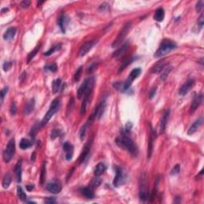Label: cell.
<instances>
[{
	"label": "cell",
	"instance_id": "cell-1",
	"mask_svg": "<svg viewBox=\"0 0 204 204\" xmlns=\"http://www.w3.org/2000/svg\"><path fill=\"white\" fill-rule=\"evenodd\" d=\"M116 143L119 146L120 148H123L129 152L132 156H136L138 154V148L134 143L133 140L128 135L123 133L117 137L116 139Z\"/></svg>",
	"mask_w": 204,
	"mask_h": 204
},
{
	"label": "cell",
	"instance_id": "cell-2",
	"mask_svg": "<svg viewBox=\"0 0 204 204\" xmlns=\"http://www.w3.org/2000/svg\"><path fill=\"white\" fill-rule=\"evenodd\" d=\"M177 47V45L176 43H174L173 41L170 40V39H164L161 42L160 45V47L158 48L155 54L156 57H161L163 56H165L166 54H169L171 51Z\"/></svg>",
	"mask_w": 204,
	"mask_h": 204
},
{
	"label": "cell",
	"instance_id": "cell-3",
	"mask_svg": "<svg viewBox=\"0 0 204 204\" xmlns=\"http://www.w3.org/2000/svg\"><path fill=\"white\" fill-rule=\"evenodd\" d=\"M149 192L148 187V177L145 173H142L139 178V199L143 202H145L149 198Z\"/></svg>",
	"mask_w": 204,
	"mask_h": 204
},
{
	"label": "cell",
	"instance_id": "cell-4",
	"mask_svg": "<svg viewBox=\"0 0 204 204\" xmlns=\"http://www.w3.org/2000/svg\"><path fill=\"white\" fill-rule=\"evenodd\" d=\"M59 108H60V100H59V98H56V99H54L52 101V103H51L50 106V109H49L47 113L45 114L44 117L42 120V121L40 123L41 127H43V126L46 125L48 123L49 121L52 118L53 116L58 111Z\"/></svg>",
	"mask_w": 204,
	"mask_h": 204
},
{
	"label": "cell",
	"instance_id": "cell-5",
	"mask_svg": "<svg viewBox=\"0 0 204 204\" xmlns=\"http://www.w3.org/2000/svg\"><path fill=\"white\" fill-rule=\"evenodd\" d=\"M15 153V140L14 138L9 140L6 148L2 152V158L5 163H9L11 161Z\"/></svg>",
	"mask_w": 204,
	"mask_h": 204
},
{
	"label": "cell",
	"instance_id": "cell-6",
	"mask_svg": "<svg viewBox=\"0 0 204 204\" xmlns=\"http://www.w3.org/2000/svg\"><path fill=\"white\" fill-rule=\"evenodd\" d=\"M131 22H127V23H125V24L124 25V26L122 27V29L121 30V31H120L119 35H117V39H116L114 42H113V43L112 44V47L113 48H116V47H118L119 46H121L122 43V42L124 41V38L126 37V35L128 34V32H129L130 29H131Z\"/></svg>",
	"mask_w": 204,
	"mask_h": 204
},
{
	"label": "cell",
	"instance_id": "cell-7",
	"mask_svg": "<svg viewBox=\"0 0 204 204\" xmlns=\"http://www.w3.org/2000/svg\"><path fill=\"white\" fill-rule=\"evenodd\" d=\"M141 72L142 71L140 68H135V69H134L132 70V72L130 73L129 76H128V77L127 80H126V81L123 83L122 92L126 91V90H128V89H129L130 86L132 85V81L139 77V75H140V73H141Z\"/></svg>",
	"mask_w": 204,
	"mask_h": 204
},
{
	"label": "cell",
	"instance_id": "cell-8",
	"mask_svg": "<svg viewBox=\"0 0 204 204\" xmlns=\"http://www.w3.org/2000/svg\"><path fill=\"white\" fill-rule=\"evenodd\" d=\"M116 176L113 180V186L116 187H119L122 186L125 183L126 177L124 173L123 170L120 167H116Z\"/></svg>",
	"mask_w": 204,
	"mask_h": 204
},
{
	"label": "cell",
	"instance_id": "cell-9",
	"mask_svg": "<svg viewBox=\"0 0 204 204\" xmlns=\"http://www.w3.org/2000/svg\"><path fill=\"white\" fill-rule=\"evenodd\" d=\"M105 107H106V103H105V100H102L99 103V105H97V107L96 108L94 113L92 114L90 118L88 121V123H92L95 119H100L104 114V112L105 110Z\"/></svg>",
	"mask_w": 204,
	"mask_h": 204
},
{
	"label": "cell",
	"instance_id": "cell-10",
	"mask_svg": "<svg viewBox=\"0 0 204 204\" xmlns=\"http://www.w3.org/2000/svg\"><path fill=\"white\" fill-rule=\"evenodd\" d=\"M195 85V80L192 78L188 79L186 82L184 83V85L181 86V88L179 90V94L180 96H185L188 92L190 91L191 89L193 88Z\"/></svg>",
	"mask_w": 204,
	"mask_h": 204
},
{
	"label": "cell",
	"instance_id": "cell-11",
	"mask_svg": "<svg viewBox=\"0 0 204 204\" xmlns=\"http://www.w3.org/2000/svg\"><path fill=\"white\" fill-rule=\"evenodd\" d=\"M97 43V40H93L90 41V42H87L85 44L82 45V46L81 47L80 50H79V56L83 57L85 56V54H87Z\"/></svg>",
	"mask_w": 204,
	"mask_h": 204
},
{
	"label": "cell",
	"instance_id": "cell-12",
	"mask_svg": "<svg viewBox=\"0 0 204 204\" xmlns=\"http://www.w3.org/2000/svg\"><path fill=\"white\" fill-rule=\"evenodd\" d=\"M92 143H93V140L90 139V140L87 142V143L85 145V148H83L82 152H81V155H80V157H79V163L80 164L84 163L86 160L87 158H88L89 153L90 152V149H91Z\"/></svg>",
	"mask_w": 204,
	"mask_h": 204
},
{
	"label": "cell",
	"instance_id": "cell-13",
	"mask_svg": "<svg viewBox=\"0 0 204 204\" xmlns=\"http://www.w3.org/2000/svg\"><path fill=\"white\" fill-rule=\"evenodd\" d=\"M92 78H93V77L85 79V81H84V82L81 85V86L79 87V89H77V96L78 99H81V98L84 97L85 92H86L87 89H88V87H89V84L91 82Z\"/></svg>",
	"mask_w": 204,
	"mask_h": 204
},
{
	"label": "cell",
	"instance_id": "cell-14",
	"mask_svg": "<svg viewBox=\"0 0 204 204\" xmlns=\"http://www.w3.org/2000/svg\"><path fill=\"white\" fill-rule=\"evenodd\" d=\"M202 94H198V95L195 96L194 98H193V101H192V103L190 107V114L194 113L196 111V109L199 107V105L202 104Z\"/></svg>",
	"mask_w": 204,
	"mask_h": 204
},
{
	"label": "cell",
	"instance_id": "cell-15",
	"mask_svg": "<svg viewBox=\"0 0 204 204\" xmlns=\"http://www.w3.org/2000/svg\"><path fill=\"white\" fill-rule=\"evenodd\" d=\"M63 150L65 152V160L67 161L72 160L73 156V146L69 142H65L63 144Z\"/></svg>",
	"mask_w": 204,
	"mask_h": 204
},
{
	"label": "cell",
	"instance_id": "cell-16",
	"mask_svg": "<svg viewBox=\"0 0 204 204\" xmlns=\"http://www.w3.org/2000/svg\"><path fill=\"white\" fill-rule=\"evenodd\" d=\"M170 116V110H167L165 113H164V115L162 117L161 121L160 123V133H164V131L167 127V124H168V118Z\"/></svg>",
	"mask_w": 204,
	"mask_h": 204
},
{
	"label": "cell",
	"instance_id": "cell-17",
	"mask_svg": "<svg viewBox=\"0 0 204 204\" xmlns=\"http://www.w3.org/2000/svg\"><path fill=\"white\" fill-rule=\"evenodd\" d=\"M46 189L53 194H58L61 191V186L57 183H50L46 185Z\"/></svg>",
	"mask_w": 204,
	"mask_h": 204
},
{
	"label": "cell",
	"instance_id": "cell-18",
	"mask_svg": "<svg viewBox=\"0 0 204 204\" xmlns=\"http://www.w3.org/2000/svg\"><path fill=\"white\" fill-rule=\"evenodd\" d=\"M168 66L167 61L165 60H161L158 63H156V65L152 69V73H161L162 71L165 69L166 67Z\"/></svg>",
	"mask_w": 204,
	"mask_h": 204
},
{
	"label": "cell",
	"instance_id": "cell-19",
	"mask_svg": "<svg viewBox=\"0 0 204 204\" xmlns=\"http://www.w3.org/2000/svg\"><path fill=\"white\" fill-rule=\"evenodd\" d=\"M16 28L15 27H10L5 31L3 35V39L5 41H11L14 39V36L16 35Z\"/></svg>",
	"mask_w": 204,
	"mask_h": 204
},
{
	"label": "cell",
	"instance_id": "cell-20",
	"mask_svg": "<svg viewBox=\"0 0 204 204\" xmlns=\"http://www.w3.org/2000/svg\"><path fill=\"white\" fill-rule=\"evenodd\" d=\"M202 121H203V119H202V117L198 118V120H196L192 124L191 126L189 128V129L187 130L188 135H192L193 133H195V132L198 130V128L201 126V124H202Z\"/></svg>",
	"mask_w": 204,
	"mask_h": 204
},
{
	"label": "cell",
	"instance_id": "cell-21",
	"mask_svg": "<svg viewBox=\"0 0 204 204\" xmlns=\"http://www.w3.org/2000/svg\"><path fill=\"white\" fill-rule=\"evenodd\" d=\"M68 22H69V18L65 15L61 14V16L59 17L58 20H57V24L62 33H65V28H66V25L68 24Z\"/></svg>",
	"mask_w": 204,
	"mask_h": 204
},
{
	"label": "cell",
	"instance_id": "cell-22",
	"mask_svg": "<svg viewBox=\"0 0 204 204\" xmlns=\"http://www.w3.org/2000/svg\"><path fill=\"white\" fill-rule=\"evenodd\" d=\"M80 191H81V193L83 195L85 196V198H90V199L94 198V193H93V187L91 186L82 187L81 189H80Z\"/></svg>",
	"mask_w": 204,
	"mask_h": 204
},
{
	"label": "cell",
	"instance_id": "cell-23",
	"mask_svg": "<svg viewBox=\"0 0 204 204\" xmlns=\"http://www.w3.org/2000/svg\"><path fill=\"white\" fill-rule=\"evenodd\" d=\"M14 172L16 176V180L18 183H21L22 181V160L18 161L14 167Z\"/></svg>",
	"mask_w": 204,
	"mask_h": 204
},
{
	"label": "cell",
	"instance_id": "cell-24",
	"mask_svg": "<svg viewBox=\"0 0 204 204\" xmlns=\"http://www.w3.org/2000/svg\"><path fill=\"white\" fill-rule=\"evenodd\" d=\"M35 107V98L30 100L28 103L26 104L24 109V114L25 115H29L30 113H32L34 111Z\"/></svg>",
	"mask_w": 204,
	"mask_h": 204
},
{
	"label": "cell",
	"instance_id": "cell-25",
	"mask_svg": "<svg viewBox=\"0 0 204 204\" xmlns=\"http://www.w3.org/2000/svg\"><path fill=\"white\" fill-rule=\"evenodd\" d=\"M151 135L149 136V141H148V158L151 157L152 154V151H153V141L154 139L156 137V133L153 132V129L151 127Z\"/></svg>",
	"mask_w": 204,
	"mask_h": 204
},
{
	"label": "cell",
	"instance_id": "cell-26",
	"mask_svg": "<svg viewBox=\"0 0 204 204\" xmlns=\"http://www.w3.org/2000/svg\"><path fill=\"white\" fill-rule=\"evenodd\" d=\"M33 143H34V140L31 139V140H29L27 139H25V138H22L21 139L20 143H19V147H20L21 149L22 150H26L28 149L33 145Z\"/></svg>",
	"mask_w": 204,
	"mask_h": 204
},
{
	"label": "cell",
	"instance_id": "cell-27",
	"mask_svg": "<svg viewBox=\"0 0 204 204\" xmlns=\"http://www.w3.org/2000/svg\"><path fill=\"white\" fill-rule=\"evenodd\" d=\"M164 15H165V12H164V10L162 7L158 8L155 12V15H154V19L156 21V22H162L164 20Z\"/></svg>",
	"mask_w": 204,
	"mask_h": 204
},
{
	"label": "cell",
	"instance_id": "cell-28",
	"mask_svg": "<svg viewBox=\"0 0 204 204\" xmlns=\"http://www.w3.org/2000/svg\"><path fill=\"white\" fill-rule=\"evenodd\" d=\"M128 42H126L124 44H123L120 47L118 50H117L115 51V52L113 53V57H118L121 56L122 54H123L125 52L126 50H127V48L128 47Z\"/></svg>",
	"mask_w": 204,
	"mask_h": 204
},
{
	"label": "cell",
	"instance_id": "cell-29",
	"mask_svg": "<svg viewBox=\"0 0 204 204\" xmlns=\"http://www.w3.org/2000/svg\"><path fill=\"white\" fill-rule=\"evenodd\" d=\"M105 170H106L105 164L104 163H99L96 166L95 170H94V175L96 176H100L105 172Z\"/></svg>",
	"mask_w": 204,
	"mask_h": 204
},
{
	"label": "cell",
	"instance_id": "cell-30",
	"mask_svg": "<svg viewBox=\"0 0 204 204\" xmlns=\"http://www.w3.org/2000/svg\"><path fill=\"white\" fill-rule=\"evenodd\" d=\"M134 61H135V58H134V57H128V58L126 59L125 61H124L123 63L121 64V67L119 68V70H118V73H122V72L124 71V69H125L127 66H128L130 64H132V63Z\"/></svg>",
	"mask_w": 204,
	"mask_h": 204
},
{
	"label": "cell",
	"instance_id": "cell-31",
	"mask_svg": "<svg viewBox=\"0 0 204 204\" xmlns=\"http://www.w3.org/2000/svg\"><path fill=\"white\" fill-rule=\"evenodd\" d=\"M10 183H11V176H10V174H6L3 177V180H2V187L6 189V188H8L9 186H10Z\"/></svg>",
	"mask_w": 204,
	"mask_h": 204
},
{
	"label": "cell",
	"instance_id": "cell-32",
	"mask_svg": "<svg viewBox=\"0 0 204 204\" xmlns=\"http://www.w3.org/2000/svg\"><path fill=\"white\" fill-rule=\"evenodd\" d=\"M61 85V81L60 78H57L56 80L53 81L52 84V89H53V93H57L59 91L60 89V87Z\"/></svg>",
	"mask_w": 204,
	"mask_h": 204
},
{
	"label": "cell",
	"instance_id": "cell-33",
	"mask_svg": "<svg viewBox=\"0 0 204 204\" xmlns=\"http://www.w3.org/2000/svg\"><path fill=\"white\" fill-rule=\"evenodd\" d=\"M61 48V44L55 45L54 46H53L52 48H50V50H48L46 52H45L44 55L45 56H50V55H52L53 54H54L55 52L58 51Z\"/></svg>",
	"mask_w": 204,
	"mask_h": 204
},
{
	"label": "cell",
	"instance_id": "cell-34",
	"mask_svg": "<svg viewBox=\"0 0 204 204\" xmlns=\"http://www.w3.org/2000/svg\"><path fill=\"white\" fill-rule=\"evenodd\" d=\"M46 163H44L42 166L40 174V184L42 185L44 184L45 180H46Z\"/></svg>",
	"mask_w": 204,
	"mask_h": 204
},
{
	"label": "cell",
	"instance_id": "cell-35",
	"mask_svg": "<svg viewBox=\"0 0 204 204\" xmlns=\"http://www.w3.org/2000/svg\"><path fill=\"white\" fill-rule=\"evenodd\" d=\"M17 194H18V197L19 198V199L22 200V201H26V194L24 192V191L22 190V188L21 187L18 186L17 187Z\"/></svg>",
	"mask_w": 204,
	"mask_h": 204
},
{
	"label": "cell",
	"instance_id": "cell-36",
	"mask_svg": "<svg viewBox=\"0 0 204 204\" xmlns=\"http://www.w3.org/2000/svg\"><path fill=\"white\" fill-rule=\"evenodd\" d=\"M172 69V68L171 66H167L165 69H164V70L162 71L161 76H160V79H161L162 81H164V80H166V78L168 77V74H169V73L171 72Z\"/></svg>",
	"mask_w": 204,
	"mask_h": 204
},
{
	"label": "cell",
	"instance_id": "cell-37",
	"mask_svg": "<svg viewBox=\"0 0 204 204\" xmlns=\"http://www.w3.org/2000/svg\"><path fill=\"white\" fill-rule=\"evenodd\" d=\"M44 69L46 71H49V72H56L57 70V65L55 63L53 64H47L46 65H45Z\"/></svg>",
	"mask_w": 204,
	"mask_h": 204
},
{
	"label": "cell",
	"instance_id": "cell-38",
	"mask_svg": "<svg viewBox=\"0 0 204 204\" xmlns=\"http://www.w3.org/2000/svg\"><path fill=\"white\" fill-rule=\"evenodd\" d=\"M40 47H41V46H40V45H39V46H37L36 48L34 50H32V52H31L30 54H29L28 57H27V62L29 63L30 61H31V60H32L33 58H34V57H35V56L37 54L38 51L39 50Z\"/></svg>",
	"mask_w": 204,
	"mask_h": 204
},
{
	"label": "cell",
	"instance_id": "cell-39",
	"mask_svg": "<svg viewBox=\"0 0 204 204\" xmlns=\"http://www.w3.org/2000/svg\"><path fill=\"white\" fill-rule=\"evenodd\" d=\"M88 124H89V123H86L85 124H84V125L81 127V129H80V133H79V135H80V139H81V141L84 140V139H85V134H86L87 126H88Z\"/></svg>",
	"mask_w": 204,
	"mask_h": 204
},
{
	"label": "cell",
	"instance_id": "cell-40",
	"mask_svg": "<svg viewBox=\"0 0 204 204\" xmlns=\"http://www.w3.org/2000/svg\"><path fill=\"white\" fill-rule=\"evenodd\" d=\"M39 127H41L40 124H35V125L33 126L32 129H31V136L32 137L33 139H35V135H36V133L38 132V131H39Z\"/></svg>",
	"mask_w": 204,
	"mask_h": 204
},
{
	"label": "cell",
	"instance_id": "cell-41",
	"mask_svg": "<svg viewBox=\"0 0 204 204\" xmlns=\"http://www.w3.org/2000/svg\"><path fill=\"white\" fill-rule=\"evenodd\" d=\"M61 132L60 131L59 129H54L52 131V132H51V135H50V138L51 139H56L57 137H58V136H60V135H61Z\"/></svg>",
	"mask_w": 204,
	"mask_h": 204
},
{
	"label": "cell",
	"instance_id": "cell-42",
	"mask_svg": "<svg viewBox=\"0 0 204 204\" xmlns=\"http://www.w3.org/2000/svg\"><path fill=\"white\" fill-rule=\"evenodd\" d=\"M82 69H83L82 66H80L78 69H77V71H76V73H75V74H74V81H78L79 80H80L81 73H82Z\"/></svg>",
	"mask_w": 204,
	"mask_h": 204
},
{
	"label": "cell",
	"instance_id": "cell-43",
	"mask_svg": "<svg viewBox=\"0 0 204 204\" xmlns=\"http://www.w3.org/2000/svg\"><path fill=\"white\" fill-rule=\"evenodd\" d=\"M180 164H176L175 167L171 171V176H176L177 174L180 173Z\"/></svg>",
	"mask_w": 204,
	"mask_h": 204
},
{
	"label": "cell",
	"instance_id": "cell-44",
	"mask_svg": "<svg viewBox=\"0 0 204 204\" xmlns=\"http://www.w3.org/2000/svg\"><path fill=\"white\" fill-rule=\"evenodd\" d=\"M97 65H98V63H92L91 65L89 66V68L87 69L86 73H92L93 71L96 70Z\"/></svg>",
	"mask_w": 204,
	"mask_h": 204
},
{
	"label": "cell",
	"instance_id": "cell-45",
	"mask_svg": "<svg viewBox=\"0 0 204 204\" xmlns=\"http://www.w3.org/2000/svg\"><path fill=\"white\" fill-rule=\"evenodd\" d=\"M7 93H8V87H4V88L1 90V94H0V96H1V103L2 104V102H3L5 96L6 95Z\"/></svg>",
	"mask_w": 204,
	"mask_h": 204
},
{
	"label": "cell",
	"instance_id": "cell-46",
	"mask_svg": "<svg viewBox=\"0 0 204 204\" xmlns=\"http://www.w3.org/2000/svg\"><path fill=\"white\" fill-rule=\"evenodd\" d=\"M203 6H204L203 1H202V0H201V1H198V2L196 3V6H195L196 11H197V12H200V11L203 9Z\"/></svg>",
	"mask_w": 204,
	"mask_h": 204
},
{
	"label": "cell",
	"instance_id": "cell-47",
	"mask_svg": "<svg viewBox=\"0 0 204 204\" xmlns=\"http://www.w3.org/2000/svg\"><path fill=\"white\" fill-rule=\"evenodd\" d=\"M16 112H17L16 105H15V103H14V102H12V103L10 104V114H11L12 116H14L15 114H16Z\"/></svg>",
	"mask_w": 204,
	"mask_h": 204
},
{
	"label": "cell",
	"instance_id": "cell-48",
	"mask_svg": "<svg viewBox=\"0 0 204 204\" xmlns=\"http://www.w3.org/2000/svg\"><path fill=\"white\" fill-rule=\"evenodd\" d=\"M101 184V180L99 178H96L94 179V180L92 181V184L90 186L92 187H98L100 185V184Z\"/></svg>",
	"mask_w": 204,
	"mask_h": 204
},
{
	"label": "cell",
	"instance_id": "cell-49",
	"mask_svg": "<svg viewBox=\"0 0 204 204\" xmlns=\"http://www.w3.org/2000/svg\"><path fill=\"white\" fill-rule=\"evenodd\" d=\"M11 66H12V63L10 61H5L2 65V69L4 71H8L11 68Z\"/></svg>",
	"mask_w": 204,
	"mask_h": 204
},
{
	"label": "cell",
	"instance_id": "cell-50",
	"mask_svg": "<svg viewBox=\"0 0 204 204\" xmlns=\"http://www.w3.org/2000/svg\"><path fill=\"white\" fill-rule=\"evenodd\" d=\"M30 5H31V2L28 0H24L20 2V6L22 8H28Z\"/></svg>",
	"mask_w": 204,
	"mask_h": 204
},
{
	"label": "cell",
	"instance_id": "cell-51",
	"mask_svg": "<svg viewBox=\"0 0 204 204\" xmlns=\"http://www.w3.org/2000/svg\"><path fill=\"white\" fill-rule=\"evenodd\" d=\"M203 23H204V20H203V13L201 14V15L199 16L198 19V26H199L200 29L202 28V26H203Z\"/></svg>",
	"mask_w": 204,
	"mask_h": 204
},
{
	"label": "cell",
	"instance_id": "cell-52",
	"mask_svg": "<svg viewBox=\"0 0 204 204\" xmlns=\"http://www.w3.org/2000/svg\"><path fill=\"white\" fill-rule=\"evenodd\" d=\"M73 105H74V100H73V97H71V99L69 100V105H68V109H67V114H69V110H72V108L73 107Z\"/></svg>",
	"mask_w": 204,
	"mask_h": 204
},
{
	"label": "cell",
	"instance_id": "cell-53",
	"mask_svg": "<svg viewBox=\"0 0 204 204\" xmlns=\"http://www.w3.org/2000/svg\"><path fill=\"white\" fill-rule=\"evenodd\" d=\"M156 87L154 86L153 88H152V89L150 90L149 94H148V96H149L150 99H152V98H153L154 96H155V94H156Z\"/></svg>",
	"mask_w": 204,
	"mask_h": 204
},
{
	"label": "cell",
	"instance_id": "cell-54",
	"mask_svg": "<svg viewBox=\"0 0 204 204\" xmlns=\"http://www.w3.org/2000/svg\"><path fill=\"white\" fill-rule=\"evenodd\" d=\"M45 202L46 203H55L56 202V200H55V198H54V197H47L46 199H45Z\"/></svg>",
	"mask_w": 204,
	"mask_h": 204
},
{
	"label": "cell",
	"instance_id": "cell-55",
	"mask_svg": "<svg viewBox=\"0 0 204 204\" xmlns=\"http://www.w3.org/2000/svg\"><path fill=\"white\" fill-rule=\"evenodd\" d=\"M132 127V124L131 123H129V122H128V123L126 124V128H125L126 132H129L130 130H131Z\"/></svg>",
	"mask_w": 204,
	"mask_h": 204
},
{
	"label": "cell",
	"instance_id": "cell-56",
	"mask_svg": "<svg viewBox=\"0 0 204 204\" xmlns=\"http://www.w3.org/2000/svg\"><path fill=\"white\" fill-rule=\"evenodd\" d=\"M34 187H35V186H34V184H29V185H27L26 186V190L28 191H31L34 189Z\"/></svg>",
	"mask_w": 204,
	"mask_h": 204
},
{
	"label": "cell",
	"instance_id": "cell-57",
	"mask_svg": "<svg viewBox=\"0 0 204 204\" xmlns=\"http://www.w3.org/2000/svg\"><path fill=\"white\" fill-rule=\"evenodd\" d=\"M26 73H25V72H23V73H22V75H21V77H20L21 81H23V79L25 78V77H26Z\"/></svg>",
	"mask_w": 204,
	"mask_h": 204
},
{
	"label": "cell",
	"instance_id": "cell-58",
	"mask_svg": "<svg viewBox=\"0 0 204 204\" xmlns=\"http://www.w3.org/2000/svg\"><path fill=\"white\" fill-rule=\"evenodd\" d=\"M35 152H34L32 156H31V161H35Z\"/></svg>",
	"mask_w": 204,
	"mask_h": 204
}]
</instances>
